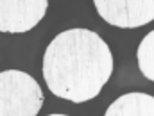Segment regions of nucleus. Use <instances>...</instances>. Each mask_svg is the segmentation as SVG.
Segmentation results:
<instances>
[{"mask_svg":"<svg viewBox=\"0 0 154 116\" xmlns=\"http://www.w3.org/2000/svg\"><path fill=\"white\" fill-rule=\"evenodd\" d=\"M113 73L108 43L88 29H70L52 39L43 55V79L48 89L68 102L95 98Z\"/></svg>","mask_w":154,"mask_h":116,"instance_id":"nucleus-1","label":"nucleus"},{"mask_svg":"<svg viewBox=\"0 0 154 116\" xmlns=\"http://www.w3.org/2000/svg\"><path fill=\"white\" fill-rule=\"evenodd\" d=\"M43 107V91L22 70L0 72V116H36Z\"/></svg>","mask_w":154,"mask_h":116,"instance_id":"nucleus-2","label":"nucleus"},{"mask_svg":"<svg viewBox=\"0 0 154 116\" xmlns=\"http://www.w3.org/2000/svg\"><path fill=\"white\" fill-rule=\"evenodd\" d=\"M99 16L120 29H136L154 20V0H93Z\"/></svg>","mask_w":154,"mask_h":116,"instance_id":"nucleus-3","label":"nucleus"},{"mask_svg":"<svg viewBox=\"0 0 154 116\" xmlns=\"http://www.w3.org/2000/svg\"><path fill=\"white\" fill-rule=\"evenodd\" d=\"M48 0H0V32H27L43 20Z\"/></svg>","mask_w":154,"mask_h":116,"instance_id":"nucleus-4","label":"nucleus"},{"mask_svg":"<svg viewBox=\"0 0 154 116\" xmlns=\"http://www.w3.org/2000/svg\"><path fill=\"white\" fill-rule=\"evenodd\" d=\"M104 116H154V97L147 93H125L106 109Z\"/></svg>","mask_w":154,"mask_h":116,"instance_id":"nucleus-5","label":"nucleus"},{"mask_svg":"<svg viewBox=\"0 0 154 116\" xmlns=\"http://www.w3.org/2000/svg\"><path fill=\"white\" fill-rule=\"evenodd\" d=\"M136 59H138V68L143 73V77L154 82V31L149 32L138 45Z\"/></svg>","mask_w":154,"mask_h":116,"instance_id":"nucleus-6","label":"nucleus"},{"mask_svg":"<svg viewBox=\"0 0 154 116\" xmlns=\"http://www.w3.org/2000/svg\"><path fill=\"white\" fill-rule=\"evenodd\" d=\"M48 116H66V115H48Z\"/></svg>","mask_w":154,"mask_h":116,"instance_id":"nucleus-7","label":"nucleus"}]
</instances>
